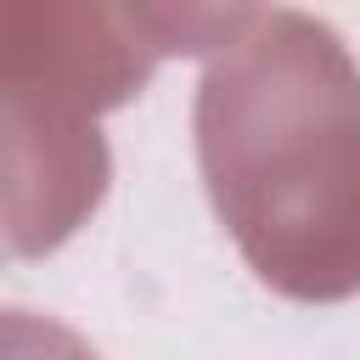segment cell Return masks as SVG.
Here are the masks:
<instances>
[{"label":"cell","instance_id":"6da1fadb","mask_svg":"<svg viewBox=\"0 0 360 360\" xmlns=\"http://www.w3.org/2000/svg\"><path fill=\"white\" fill-rule=\"evenodd\" d=\"M197 163L231 242L298 304L360 292V68L309 11H231L197 84Z\"/></svg>","mask_w":360,"mask_h":360},{"label":"cell","instance_id":"7a4b0ae2","mask_svg":"<svg viewBox=\"0 0 360 360\" xmlns=\"http://www.w3.org/2000/svg\"><path fill=\"white\" fill-rule=\"evenodd\" d=\"M107 186V146L73 112L0 101V231L39 253L62 242Z\"/></svg>","mask_w":360,"mask_h":360},{"label":"cell","instance_id":"3957f363","mask_svg":"<svg viewBox=\"0 0 360 360\" xmlns=\"http://www.w3.org/2000/svg\"><path fill=\"white\" fill-rule=\"evenodd\" d=\"M0 360H96V349L51 315L0 309Z\"/></svg>","mask_w":360,"mask_h":360}]
</instances>
